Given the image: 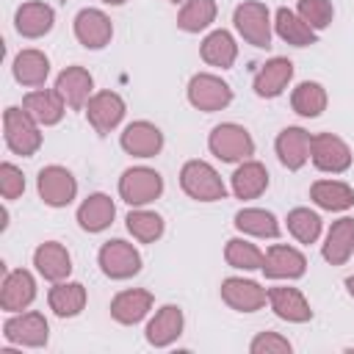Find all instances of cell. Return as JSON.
Segmentation results:
<instances>
[{
    "mask_svg": "<svg viewBox=\"0 0 354 354\" xmlns=\"http://www.w3.org/2000/svg\"><path fill=\"white\" fill-rule=\"evenodd\" d=\"M216 0H185L177 14V28L185 33H199L216 22Z\"/></svg>",
    "mask_w": 354,
    "mask_h": 354,
    "instance_id": "cell-36",
    "label": "cell"
},
{
    "mask_svg": "<svg viewBox=\"0 0 354 354\" xmlns=\"http://www.w3.org/2000/svg\"><path fill=\"white\" fill-rule=\"evenodd\" d=\"M97 263L102 268V274L108 279H130L141 271V254L133 243L122 241V238H113V241H105L100 246V254H97Z\"/></svg>",
    "mask_w": 354,
    "mask_h": 354,
    "instance_id": "cell-7",
    "label": "cell"
},
{
    "mask_svg": "<svg viewBox=\"0 0 354 354\" xmlns=\"http://www.w3.org/2000/svg\"><path fill=\"white\" fill-rule=\"evenodd\" d=\"M268 188V169L260 160H241L232 171V194L238 199H257Z\"/></svg>",
    "mask_w": 354,
    "mask_h": 354,
    "instance_id": "cell-33",
    "label": "cell"
},
{
    "mask_svg": "<svg viewBox=\"0 0 354 354\" xmlns=\"http://www.w3.org/2000/svg\"><path fill=\"white\" fill-rule=\"evenodd\" d=\"M127 232L141 241V243H155L160 235H163V218L155 213V210H147V207H136L127 213Z\"/></svg>",
    "mask_w": 354,
    "mask_h": 354,
    "instance_id": "cell-38",
    "label": "cell"
},
{
    "mask_svg": "<svg viewBox=\"0 0 354 354\" xmlns=\"http://www.w3.org/2000/svg\"><path fill=\"white\" fill-rule=\"evenodd\" d=\"M235 230L254 238H279V221L271 210L263 207H243L235 213Z\"/></svg>",
    "mask_w": 354,
    "mask_h": 354,
    "instance_id": "cell-34",
    "label": "cell"
},
{
    "mask_svg": "<svg viewBox=\"0 0 354 354\" xmlns=\"http://www.w3.org/2000/svg\"><path fill=\"white\" fill-rule=\"evenodd\" d=\"M11 72H14V80L17 83L30 86V88H39V86H44V80L50 75V58L41 50H19L14 55Z\"/></svg>",
    "mask_w": 354,
    "mask_h": 354,
    "instance_id": "cell-29",
    "label": "cell"
},
{
    "mask_svg": "<svg viewBox=\"0 0 354 354\" xmlns=\"http://www.w3.org/2000/svg\"><path fill=\"white\" fill-rule=\"evenodd\" d=\"M152 301L155 299H152L149 290H144V288H127V290H122V293L113 296V301H111V318L116 324H122V326H133V324H138V321L147 318V313L152 310Z\"/></svg>",
    "mask_w": 354,
    "mask_h": 354,
    "instance_id": "cell-22",
    "label": "cell"
},
{
    "mask_svg": "<svg viewBox=\"0 0 354 354\" xmlns=\"http://www.w3.org/2000/svg\"><path fill=\"white\" fill-rule=\"evenodd\" d=\"M321 254L329 266H343L354 254V218L351 216H343V218L332 221Z\"/></svg>",
    "mask_w": 354,
    "mask_h": 354,
    "instance_id": "cell-27",
    "label": "cell"
},
{
    "mask_svg": "<svg viewBox=\"0 0 354 354\" xmlns=\"http://www.w3.org/2000/svg\"><path fill=\"white\" fill-rule=\"evenodd\" d=\"M119 147L133 155V158H155L163 149V133L152 124V122H130L122 136H119Z\"/></svg>",
    "mask_w": 354,
    "mask_h": 354,
    "instance_id": "cell-14",
    "label": "cell"
},
{
    "mask_svg": "<svg viewBox=\"0 0 354 354\" xmlns=\"http://www.w3.org/2000/svg\"><path fill=\"white\" fill-rule=\"evenodd\" d=\"M310 199L329 213H340L348 210L354 205V188L340 183V180H315L310 185Z\"/></svg>",
    "mask_w": 354,
    "mask_h": 354,
    "instance_id": "cell-31",
    "label": "cell"
},
{
    "mask_svg": "<svg viewBox=\"0 0 354 354\" xmlns=\"http://www.w3.org/2000/svg\"><path fill=\"white\" fill-rule=\"evenodd\" d=\"M169 3H180V0H169Z\"/></svg>",
    "mask_w": 354,
    "mask_h": 354,
    "instance_id": "cell-45",
    "label": "cell"
},
{
    "mask_svg": "<svg viewBox=\"0 0 354 354\" xmlns=\"http://www.w3.org/2000/svg\"><path fill=\"white\" fill-rule=\"evenodd\" d=\"M47 304L58 318H75L86 307V288L80 282H53L47 293Z\"/></svg>",
    "mask_w": 354,
    "mask_h": 354,
    "instance_id": "cell-30",
    "label": "cell"
},
{
    "mask_svg": "<svg viewBox=\"0 0 354 354\" xmlns=\"http://www.w3.org/2000/svg\"><path fill=\"white\" fill-rule=\"evenodd\" d=\"M41 124L25 111V108H6L3 113V133H6V147L14 152V155H22V158H30L39 152L41 147Z\"/></svg>",
    "mask_w": 354,
    "mask_h": 354,
    "instance_id": "cell-1",
    "label": "cell"
},
{
    "mask_svg": "<svg viewBox=\"0 0 354 354\" xmlns=\"http://www.w3.org/2000/svg\"><path fill=\"white\" fill-rule=\"evenodd\" d=\"M36 191L44 205L50 207H66L77 196V180L64 166H44L36 177Z\"/></svg>",
    "mask_w": 354,
    "mask_h": 354,
    "instance_id": "cell-10",
    "label": "cell"
},
{
    "mask_svg": "<svg viewBox=\"0 0 354 354\" xmlns=\"http://www.w3.org/2000/svg\"><path fill=\"white\" fill-rule=\"evenodd\" d=\"M221 301L235 313H257L268 301V290L254 279L227 277L221 282Z\"/></svg>",
    "mask_w": 354,
    "mask_h": 354,
    "instance_id": "cell-12",
    "label": "cell"
},
{
    "mask_svg": "<svg viewBox=\"0 0 354 354\" xmlns=\"http://www.w3.org/2000/svg\"><path fill=\"white\" fill-rule=\"evenodd\" d=\"M0 194H3V199H17L25 194V177L14 163L0 166Z\"/></svg>",
    "mask_w": 354,
    "mask_h": 354,
    "instance_id": "cell-42",
    "label": "cell"
},
{
    "mask_svg": "<svg viewBox=\"0 0 354 354\" xmlns=\"http://www.w3.org/2000/svg\"><path fill=\"white\" fill-rule=\"evenodd\" d=\"M188 102L196 111L213 113V111H224L232 102V88L230 83H224L218 75L210 72H199L188 80Z\"/></svg>",
    "mask_w": 354,
    "mask_h": 354,
    "instance_id": "cell-8",
    "label": "cell"
},
{
    "mask_svg": "<svg viewBox=\"0 0 354 354\" xmlns=\"http://www.w3.org/2000/svg\"><path fill=\"white\" fill-rule=\"evenodd\" d=\"M3 337L8 343L25 346V348H41V346H47L50 326H47V318L41 313H36V310H30V313H14L3 324Z\"/></svg>",
    "mask_w": 354,
    "mask_h": 354,
    "instance_id": "cell-9",
    "label": "cell"
},
{
    "mask_svg": "<svg viewBox=\"0 0 354 354\" xmlns=\"http://www.w3.org/2000/svg\"><path fill=\"white\" fill-rule=\"evenodd\" d=\"M290 77H293V61L282 58V55H274L257 69V75L252 80V88L260 100H274L288 88Z\"/></svg>",
    "mask_w": 354,
    "mask_h": 354,
    "instance_id": "cell-15",
    "label": "cell"
},
{
    "mask_svg": "<svg viewBox=\"0 0 354 354\" xmlns=\"http://www.w3.org/2000/svg\"><path fill=\"white\" fill-rule=\"evenodd\" d=\"M296 14L318 33L324 28L332 25V17H335V8H332V0H299V8Z\"/></svg>",
    "mask_w": 354,
    "mask_h": 354,
    "instance_id": "cell-40",
    "label": "cell"
},
{
    "mask_svg": "<svg viewBox=\"0 0 354 354\" xmlns=\"http://www.w3.org/2000/svg\"><path fill=\"white\" fill-rule=\"evenodd\" d=\"M232 22H235V30L243 36V41H249L252 47H260V50L271 47V11L266 3L243 0L241 6H235Z\"/></svg>",
    "mask_w": 354,
    "mask_h": 354,
    "instance_id": "cell-4",
    "label": "cell"
},
{
    "mask_svg": "<svg viewBox=\"0 0 354 354\" xmlns=\"http://www.w3.org/2000/svg\"><path fill=\"white\" fill-rule=\"evenodd\" d=\"M105 6H122V3H127V0H102Z\"/></svg>",
    "mask_w": 354,
    "mask_h": 354,
    "instance_id": "cell-44",
    "label": "cell"
},
{
    "mask_svg": "<svg viewBox=\"0 0 354 354\" xmlns=\"http://www.w3.org/2000/svg\"><path fill=\"white\" fill-rule=\"evenodd\" d=\"M180 188L196 202H218L227 196V185L218 171L205 160H188L180 169Z\"/></svg>",
    "mask_w": 354,
    "mask_h": 354,
    "instance_id": "cell-3",
    "label": "cell"
},
{
    "mask_svg": "<svg viewBox=\"0 0 354 354\" xmlns=\"http://www.w3.org/2000/svg\"><path fill=\"white\" fill-rule=\"evenodd\" d=\"M252 354H290L293 346L288 337H282L279 332H260L252 343H249Z\"/></svg>",
    "mask_w": 354,
    "mask_h": 354,
    "instance_id": "cell-41",
    "label": "cell"
},
{
    "mask_svg": "<svg viewBox=\"0 0 354 354\" xmlns=\"http://www.w3.org/2000/svg\"><path fill=\"white\" fill-rule=\"evenodd\" d=\"M304 271H307V260L299 249L285 246V243H274L266 252L263 274L268 279H299V277H304Z\"/></svg>",
    "mask_w": 354,
    "mask_h": 354,
    "instance_id": "cell-17",
    "label": "cell"
},
{
    "mask_svg": "<svg viewBox=\"0 0 354 354\" xmlns=\"http://www.w3.org/2000/svg\"><path fill=\"white\" fill-rule=\"evenodd\" d=\"M53 25H55V11L41 0L22 3L14 14V28L25 39H41L53 30Z\"/></svg>",
    "mask_w": 354,
    "mask_h": 354,
    "instance_id": "cell-19",
    "label": "cell"
},
{
    "mask_svg": "<svg viewBox=\"0 0 354 354\" xmlns=\"http://www.w3.org/2000/svg\"><path fill=\"white\" fill-rule=\"evenodd\" d=\"M124 111L127 105L116 91H97L86 102V119L100 136H108L111 130H116L124 119Z\"/></svg>",
    "mask_w": 354,
    "mask_h": 354,
    "instance_id": "cell-11",
    "label": "cell"
},
{
    "mask_svg": "<svg viewBox=\"0 0 354 354\" xmlns=\"http://www.w3.org/2000/svg\"><path fill=\"white\" fill-rule=\"evenodd\" d=\"M346 290H348V296L354 299V274H351V277L346 279Z\"/></svg>",
    "mask_w": 354,
    "mask_h": 354,
    "instance_id": "cell-43",
    "label": "cell"
},
{
    "mask_svg": "<svg viewBox=\"0 0 354 354\" xmlns=\"http://www.w3.org/2000/svg\"><path fill=\"white\" fill-rule=\"evenodd\" d=\"M22 108H25L41 127H50V124H58V122L64 119L66 102H64V97L58 94V88H36V91H28V94H25Z\"/></svg>",
    "mask_w": 354,
    "mask_h": 354,
    "instance_id": "cell-25",
    "label": "cell"
},
{
    "mask_svg": "<svg viewBox=\"0 0 354 354\" xmlns=\"http://www.w3.org/2000/svg\"><path fill=\"white\" fill-rule=\"evenodd\" d=\"M207 149L224 163H241L254 155V138L249 136L246 127H241L235 122H224L210 130Z\"/></svg>",
    "mask_w": 354,
    "mask_h": 354,
    "instance_id": "cell-2",
    "label": "cell"
},
{
    "mask_svg": "<svg viewBox=\"0 0 354 354\" xmlns=\"http://www.w3.org/2000/svg\"><path fill=\"white\" fill-rule=\"evenodd\" d=\"M224 260H227V266H232V268L257 271V268H263L266 254L260 252V246H254V243L246 241V238H230L227 246H224Z\"/></svg>",
    "mask_w": 354,
    "mask_h": 354,
    "instance_id": "cell-37",
    "label": "cell"
},
{
    "mask_svg": "<svg viewBox=\"0 0 354 354\" xmlns=\"http://www.w3.org/2000/svg\"><path fill=\"white\" fill-rule=\"evenodd\" d=\"M290 105H293V111L299 116L315 119V116H321L326 111V88L321 83H315V80H304V83H299L293 88Z\"/></svg>",
    "mask_w": 354,
    "mask_h": 354,
    "instance_id": "cell-35",
    "label": "cell"
},
{
    "mask_svg": "<svg viewBox=\"0 0 354 354\" xmlns=\"http://www.w3.org/2000/svg\"><path fill=\"white\" fill-rule=\"evenodd\" d=\"M72 30H75V39L86 50H102L105 44H111V36H113L111 17L105 11H100V8H83V11H77V17L72 22Z\"/></svg>",
    "mask_w": 354,
    "mask_h": 354,
    "instance_id": "cell-13",
    "label": "cell"
},
{
    "mask_svg": "<svg viewBox=\"0 0 354 354\" xmlns=\"http://www.w3.org/2000/svg\"><path fill=\"white\" fill-rule=\"evenodd\" d=\"M55 88L64 97V102L75 111L86 108V102L91 100V88H94V77L88 69L83 66H66L58 77H55Z\"/></svg>",
    "mask_w": 354,
    "mask_h": 354,
    "instance_id": "cell-24",
    "label": "cell"
},
{
    "mask_svg": "<svg viewBox=\"0 0 354 354\" xmlns=\"http://www.w3.org/2000/svg\"><path fill=\"white\" fill-rule=\"evenodd\" d=\"M199 55H202L205 64H210L216 69H230L238 58V44H235L230 30H224V28L210 30L199 44Z\"/></svg>",
    "mask_w": 354,
    "mask_h": 354,
    "instance_id": "cell-28",
    "label": "cell"
},
{
    "mask_svg": "<svg viewBox=\"0 0 354 354\" xmlns=\"http://www.w3.org/2000/svg\"><path fill=\"white\" fill-rule=\"evenodd\" d=\"M163 194V177L149 166H130L119 177V196L130 207H144Z\"/></svg>",
    "mask_w": 354,
    "mask_h": 354,
    "instance_id": "cell-5",
    "label": "cell"
},
{
    "mask_svg": "<svg viewBox=\"0 0 354 354\" xmlns=\"http://www.w3.org/2000/svg\"><path fill=\"white\" fill-rule=\"evenodd\" d=\"M268 304H271L274 315L288 324H307L313 318L310 301L304 299V293L299 288H288V285L268 288Z\"/></svg>",
    "mask_w": 354,
    "mask_h": 354,
    "instance_id": "cell-18",
    "label": "cell"
},
{
    "mask_svg": "<svg viewBox=\"0 0 354 354\" xmlns=\"http://www.w3.org/2000/svg\"><path fill=\"white\" fill-rule=\"evenodd\" d=\"M288 232L299 241V243H315L318 241V235H321V216L315 213V210H310V207H293L290 213H288Z\"/></svg>",
    "mask_w": 354,
    "mask_h": 354,
    "instance_id": "cell-39",
    "label": "cell"
},
{
    "mask_svg": "<svg viewBox=\"0 0 354 354\" xmlns=\"http://www.w3.org/2000/svg\"><path fill=\"white\" fill-rule=\"evenodd\" d=\"M33 299H36V279H33V274L25 271V268L6 271L3 285H0V307L6 313H22Z\"/></svg>",
    "mask_w": 354,
    "mask_h": 354,
    "instance_id": "cell-16",
    "label": "cell"
},
{
    "mask_svg": "<svg viewBox=\"0 0 354 354\" xmlns=\"http://www.w3.org/2000/svg\"><path fill=\"white\" fill-rule=\"evenodd\" d=\"M113 216H116V205L108 194L97 191V194H88L80 207H77V224L83 232H102L113 224Z\"/></svg>",
    "mask_w": 354,
    "mask_h": 354,
    "instance_id": "cell-26",
    "label": "cell"
},
{
    "mask_svg": "<svg viewBox=\"0 0 354 354\" xmlns=\"http://www.w3.org/2000/svg\"><path fill=\"white\" fill-rule=\"evenodd\" d=\"M33 266L47 282H64L72 274V257L64 243L58 241H44L33 252Z\"/></svg>",
    "mask_w": 354,
    "mask_h": 354,
    "instance_id": "cell-21",
    "label": "cell"
},
{
    "mask_svg": "<svg viewBox=\"0 0 354 354\" xmlns=\"http://www.w3.org/2000/svg\"><path fill=\"white\" fill-rule=\"evenodd\" d=\"M183 324H185L183 310H180L177 304H163V307L155 313V318L147 324L144 337H147L149 346L166 348V346H171V343L183 335Z\"/></svg>",
    "mask_w": 354,
    "mask_h": 354,
    "instance_id": "cell-23",
    "label": "cell"
},
{
    "mask_svg": "<svg viewBox=\"0 0 354 354\" xmlns=\"http://www.w3.org/2000/svg\"><path fill=\"white\" fill-rule=\"evenodd\" d=\"M274 30L277 36L285 41V44H293V47H310L318 41V33L290 8H277L274 14Z\"/></svg>",
    "mask_w": 354,
    "mask_h": 354,
    "instance_id": "cell-32",
    "label": "cell"
},
{
    "mask_svg": "<svg viewBox=\"0 0 354 354\" xmlns=\"http://www.w3.org/2000/svg\"><path fill=\"white\" fill-rule=\"evenodd\" d=\"M310 138L313 136L304 127H285V130H279V136L274 141L279 163L285 169H290V171H299L310 160Z\"/></svg>",
    "mask_w": 354,
    "mask_h": 354,
    "instance_id": "cell-20",
    "label": "cell"
},
{
    "mask_svg": "<svg viewBox=\"0 0 354 354\" xmlns=\"http://www.w3.org/2000/svg\"><path fill=\"white\" fill-rule=\"evenodd\" d=\"M351 149L348 144L335 133H315L310 138V160L318 171L326 174H343L351 166Z\"/></svg>",
    "mask_w": 354,
    "mask_h": 354,
    "instance_id": "cell-6",
    "label": "cell"
}]
</instances>
